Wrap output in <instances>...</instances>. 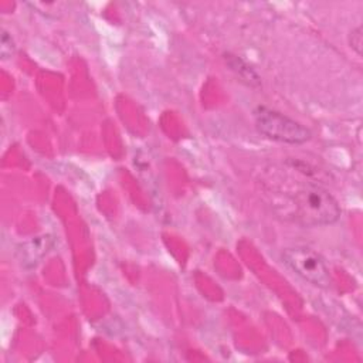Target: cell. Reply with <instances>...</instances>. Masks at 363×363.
Instances as JSON below:
<instances>
[{
  "mask_svg": "<svg viewBox=\"0 0 363 363\" xmlns=\"http://www.w3.org/2000/svg\"><path fill=\"white\" fill-rule=\"evenodd\" d=\"M294 216L298 223L306 227L328 225L339 218L340 207L325 189L309 186L295 194Z\"/></svg>",
  "mask_w": 363,
  "mask_h": 363,
  "instance_id": "cell-1",
  "label": "cell"
},
{
  "mask_svg": "<svg viewBox=\"0 0 363 363\" xmlns=\"http://www.w3.org/2000/svg\"><path fill=\"white\" fill-rule=\"evenodd\" d=\"M258 130L269 139L299 145L311 139L312 133L299 122L268 108H258L254 112Z\"/></svg>",
  "mask_w": 363,
  "mask_h": 363,
  "instance_id": "cell-2",
  "label": "cell"
},
{
  "mask_svg": "<svg viewBox=\"0 0 363 363\" xmlns=\"http://www.w3.org/2000/svg\"><path fill=\"white\" fill-rule=\"evenodd\" d=\"M284 262L299 277L318 286H329L330 275L323 258L311 248L291 247L282 252Z\"/></svg>",
  "mask_w": 363,
  "mask_h": 363,
  "instance_id": "cell-3",
  "label": "cell"
},
{
  "mask_svg": "<svg viewBox=\"0 0 363 363\" xmlns=\"http://www.w3.org/2000/svg\"><path fill=\"white\" fill-rule=\"evenodd\" d=\"M352 47L356 48V51L360 54V47H362V28L357 27L353 33H352Z\"/></svg>",
  "mask_w": 363,
  "mask_h": 363,
  "instance_id": "cell-5",
  "label": "cell"
},
{
  "mask_svg": "<svg viewBox=\"0 0 363 363\" xmlns=\"http://www.w3.org/2000/svg\"><path fill=\"white\" fill-rule=\"evenodd\" d=\"M11 38L9 37L7 33H3L1 37V55L3 58H7L9 55H11Z\"/></svg>",
  "mask_w": 363,
  "mask_h": 363,
  "instance_id": "cell-4",
  "label": "cell"
}]
</instances>
